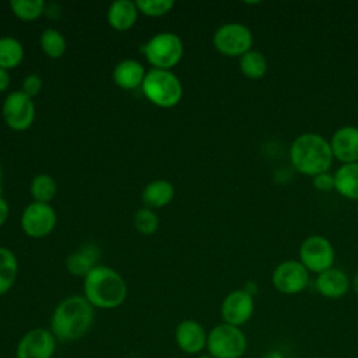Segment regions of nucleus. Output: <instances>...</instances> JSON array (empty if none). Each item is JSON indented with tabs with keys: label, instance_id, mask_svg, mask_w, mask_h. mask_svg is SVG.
Wrapping results in <instances>:
<instances>
[{
	"label": "nucleus",
	"instance_id": "e433bc0d",
	"mask_svg": "<svg viewBox=\"0 0 358 358\" xmlns=\"http://www.w3.org/2000/svg\"><path fill=\"white\" fill-rule=\"evenodd\" d=\"M196 358H213V357H210L208 354H200V355H197Z\"/></svg>",
	"mask_w": 358,
	"mask_h": 358
},
{
	"label": "nucleus",
	"instance_id": "9b49d317",
	"mask_svg": "<svg viewBox=\"0 0 358 358\" xmlns=\"http://www.w3.org/2000/svg\"><path fill=\"white\" fill-rule=\"evenodd\" d=\"M271 281L278 292L295 295L306 288L309 282V271L299 260H285L274 268Z\"/></svg>",
	"mask_w": 358,
	"mask_h": 358
},
{
	"label": "nucleus",
	"instance_id": "a211bd4d",
	"mask_svg": "<svg viewBox=\"0 0 358 358\" xmlns=\"http://www.w3.org/2000/svg\"><path fill=\"white\" fill-rule=\"evenodd\" d=\"M138 8L136 1L130 0H116L113 1L106 13L108 22L116 31H126L134 25L137 21Z\"/></svg>",
	"mask_w": 358,
	"mask_h": 358
},
{
	"label": "nucleus",
	"instance_id": "393cba45",
	"mask_svg": "<svg viewBox=\"0 0 358 358\" xmlns=\"http://www.w3.org/2000/svg\"><path fill=\"white\" fill-rule=\"evenodd\" d=\"M57 190L55 179L48 173H39L34 176L31 182V194L35 201L48 203L55 197Z\"/></svg>",
	"mask_w": 358,
	"mask_h": 358
},
{
	"label": "nucleus",
	"instance_id": "72a5a7b5",
	"mask_svg": "<svg viewBox=\"0 0 358 358\" xmlns=\"http://www.w3.org/2000/svg\"><path fill=\"white\" fill-rule=\"evenodd\" d=\"M262 358H285V355L280 351H268Z\"/></svg>",
	"mask_w": 358,
	"mask_h": 358
},
{
	"label": "nucleus",
	"instance_id": "cd10ccee",
	"mask_svg": "<svg viewBox=\"0 0 358 358\" xmlns=\"http://www.w3.org/2000/svg\"><path fill=\"white\" fill-rule=\"evenodd\" d=\"M158 215L151 208H140L134 214V227L143 235H152L158 229Z\"/></svg>",
	"mask_w": 358,
	"mask_h": 358
},
{
	"label": "nucleus",
	"instance_id": "7c9ffc66",
	"mask_svg": "<svg viewBox=\"0 0 358 358\" xmlns=\"http://www.w3.org/2000/svg\"><path fill=\"white\" fill-rule=\"evenodd\" d=\"M312 185H313V187H315L317 192H330V190H334V175H331L330 172L319 173V175L313 176Z\"/></svg>",
	"mask_w": 358,
	"mask_h": 358
},
{
	"label": "nucleus",
	"instance_id": "4468645a",
	"mask_svg": "<svg viewBox=\"0 0 358 358\" xmlns=\"http://www.w3.org/2000/svg\"><path fill=\"white\" fill-rule=\"evenodd\" d=\"M207 334L201 323L194 319H185L176 324L173 338L182 352L197 357L207 345Z\"/></svg>",
	"mask_w": 358,
	"mask_h": 358
},
{
	"label": "nucleus",
	"instance_id": "f257e3e1",
	"mask_svg": "<svg viewBox=\"0 0 358 358\" xmlns=\"http://www.w3.org/2000/svg\"><path fill=\"white\" fill-rule=\"evenodd\" d=\"M95 308L84 295H71L62 299L50 316L49 330L62 343L83 338L94 324Z\"/></svg>",
	"mask_w": 358,
	"mask_h": 358
},
{
	"label": "nucleus",
	"instance_id": "c756f323",
	"mask_svg": "<svg viewBox=\"0 0 358 358\" xmlns=\"http://www.w3.org/2000/svg\"><path fill=\"white\" fill-rule=\"evenodd\" d=\"M42 90V78L39 74L36 73H31V74H27L22 80V92L27 94L28 96H35L41 92Z\"/></svg>",
	"mask_w": 358,
	"mask_h": 358
},
{
	"label": "nucleus",
	"instance_id": "412c9836",
	"mask_svg": "<svg viewBox=\"0 0 358 358\" xmlns=\"http://www.w3.org/2000/svg\"><path fill=\"white\" fill-rule=\"evenodd\" d=\"M334 189L345 199L358 200V162L343 164L336 171Z\"/></svg>",
	"mask_w": 358,
	"mask_h": 358
},
{
	"label": "nucleus",
	"instance_id": "4be33fe9",
	"mask_svg": "<svg viewBox=\"0 0 358 358\" xmlns=\"http://www.w3.org/2000/svg\"><path fill=\"white\" fill-rule=\"evenodd\" d=\"M18 275V262L15 255L4 248L0 246V295L8 292Z\"/></svg>",
	"mask_w": 358,
	"mask_h": 358
},
{
	"label": "nucleus",
	"instance_id": "aec40b11",
	"mask_svg": "<svg viewBox=\"0 0 358 358\" xmlns=\"http://www.w3.org/2000/svg\"><path fill=\"white\" fill-rule=\"evenodd\" d=\"M175 196L173 185L165 179H157L150 182L141 194L143 203L147 208H159L172 201Z\"/></svg>",
	"mask_w": 358,
	"mask_h": 358
},
{
	"label": "nucleus",
	"instance_id": "9d476101",
	"mask_svg": "<svg viewBox=\"0 0 358 358\" xmlns=\"http://www.w3.org/2000/svg\"><path fill=\"white\" fill-rule=\"evenodd\" d=\"M57 340L49 329L28 330L17 343L15 358H53Z\"/></svg>",
	"mask_w": 358,
	"mask_h": 358
},
{
	"label": "nucleus",
	"instance_id": "6e6552de",
	"mask_svg": "<svg viewBox=\"0 0 358 358\" xmlns=\"http://www.w3.org/2000/svg\"><path fill=\"white\" fill-rule=\"evenodd\" d=\"M299 262L308 271L323 273L333 267L336 252L329 239L322 235H310L303 239L298 250Z\"/></svg>",
	"mask_w": 358,
	"mask_h": 358
},
{
	"label": "nucleus",
	"instance_id": "b1692460",
	"mask_svg": "<svg viewBox=\"0 0 358 358\" xmlns=\"http://www.w3.org/2000/svg\"><path fill=\"white\" fill-rule=\"evenodd\" d=\"M24 59L22 43L13 36L0 38V67L10 70L17 67Z\"/></svg>",
	"mask_w": 358,
	"mask_h": 358
},
{
	"label": "nucleus",
	"instance_id": "bb28decb",
	"mask_svg": "<svg viewBox=\"0 0 358 358\" xmlns=\"http://www.w3.org/2000/svg\"><path fill=\"white\" fill-rule=\"evenodd\" d=\"M10 7L14 15L21 20L31 21L45 13L46 4L43 0H11Z\"/></svg>",
	"mask_w": 358,
	"mask_h": 358
},
{
	"label": "nucleus",
	"instance_id": "6ab92c4d",
	"mask_svg": "<svg viewBox=\"0 0 358 358\" xmlns=\"http://www.w3.org/2000/svg\"><path fill=\"white\" fill-rule=\"evenodd\" d=\"M99 250L94 245H83L76 252L70 253L66 259V267L69 273L77 277H85L92 268H95Z\"/></svg>",
	"mask_w": 358,
	"mask_h": 358
},
{
	"label": "nucleus",
	"instance_id": "0eeeda50",
	"mask_svg": "<svg viewBox=\"0 0 358 358\" xmlns=\"http://www.w3.org/2000/svg\"><path fill=\"white\" fill-rule=\"evenodd\" d=\"M252 43V31L241 22H227L213 36L214 48L225 56H242L250 50Z\"/></svg>",
	"mask_w": 358,
	"mask_h": 358
},
{
	"label": "nucleus",
	"instance_id": "f03ea898",
	"mask_svg": "<svg viewBox=\"0 0 358 358\" xmlns=\"http://www.w3.org/2000/svg\"><path fill=\"white\" fill-rule=\"evenodd\" d=\"M84 296L99 309H113L120 306L127 296V285L123 277L108 266H96L83 282Z\"/></svg>",
	"mask_w": 358,
	"mask_h": 358
},
{
	"label": "nucleus",
	"instance_id": "473e14b6",
	"mask_svg": "<svg viewBox=\"0 0 358 358\" xmlns=\"http://www.w3.org/2000/svg\"><path fill=\"white\" fill-rule=\"evenodd\" d=\"M10 85V74L7 70L0 67V92L6 91Z\"/></svg>",
	"mask_w": 358,
	"mask_h": 358
},
{
	"label": "nucleus",
	"instance_id": "2f4dec72",
	"mask_svg": "<svg viewBox=\"0 0 358 358\" xmlns=\"http://www.w3.org/2000/svg\"><path fill=\"white\" fill-rule=\"evenodd\" d=\"M8 213H10V207L8 203L0 196V227L7 221L8 218Z\"/></svg>",
	"mask_w": 358,
	"mask_h": 358
},
{
	"label": "nucleus",
	"instance_id": "c85d7f7f",
	"mask_svg": "<svg viewBox=\"0 0 358 358\" xmlns=\"http://www.w3.org/2000/svg\"><path fill=\"white\" fill-rule=\"evenodd\" d=\"M172 0H137L136 6L140 13L150 17H159L166 14L173 7Z\"/></svg>",
	"mask_w": 358,
	"mask_h": 358
},
{
	"label": "nucleus",
	"instance_id": "f3484780",
	"mask_svg": "<svg viewBox=\"0 0 358 358\" xmlns=\"http://www.w3.org/2000/svg\"><path fill=\"white\" fill-rule=\"evenodd\" d=\"M112 77L119 87L124 90H134L137 87H141L145 71L140 62L134 59H124L115 66Z\"/></svg>",
	"mask_w": 358,
	"mask_h": 358
},
{
	"label": "nucleus",
	"instance_id": "1a4fd4ad",
	"mask_svg": "<svg viewBox=\"0 0 358 358\" xmlns=\"http://www.w3.org/2000/svg\"><path fill=\"white\" fill-rule=\"evenodd\" d=\"M1 112L7 126L17 131L27 130L35 119V105L32 98L22 91L10 92L3 102Z\"/></svg>",
	"mask_w": 358,
	"mask_h": 358
},
{
	"label": "nucleus",
	"instance_id": "f704fd0d",
	"mask_svg": "<svg viewBox=\"0 0 358 358\" xmlns=\"http://www.w3.org/2000/svg\"><path fill=\"white\" fill-rule=\"evenodd\" d=\"M352 287H354V291H355V294L358 296V271L355 273V275L352 278Z\"/></svg>",
	"mask_w": 358,
	"mask_h": 358
},
{
	"label": "nucleus",
	"instance_id": "20e7f679",
	"mask_svg": "<svg viewBox=\"0 0 358 358\" xmlns=\"http://www.w3.org/2000/svg\"><path fill=\"white\" fill-rule=\"evenodd\" d=\"M141 90L151 103L161 108L178 105L183 95V87L178 76L171 70L161 69H151L145 73Z\"/></svg>",
	"mask_w": 358,
	"mask_h": 358
},
{
	"label": "nucleus",
	"instance_id": "c9c22d12",
	"mask_svg": "<svg viewBox=\"0 0 358 358\" xmlns=\"http://www.w3.org/2000/svg\"><path fill=\"white\" fill-rule=\"evenodd\" d=\"M1 187H3V172H1V166H0V196H1Z\"/></svg>",
	"mask_w": 358,
	"mask_h": 358
},
{
	"label": "nucleus",
	"instance_id": "7ed1b4c3",
	"mask_svg": "<svg viewBox=\"0 0 358 358\" xmlns=\"http://www.w3.org/2000/svg\"><path fill=\"white\" fill-rule=\"evenodd\" d=\"M292 166L303 175L316 176L327 172L333 164L330 141L317 133H303L298 136L289 148Z\"/></svg>",
	"mask_w": 358,
	"mask_h": 358
},
{
	"label": "nucleus",
	"instance_id": "a878e982",
	"mask_svg": "<svg viewBox=\"0 0 358 358\" xmlns=\"http://www.w3.org/2000/svg\"><path fill=\"white\" fill-rule=\"evenodd\" d=\"M39 45L42 50L52 59H57L66 52V39L62 32L55 28H48L41 34Z\"/></svg>",
	"mask_w": 358,
	"mask_h": 358
},
{
	"label": "nucleus",
	"instance_id": "dca6fc26",
	"mask_svg": "<svg viewBox=\"0 0 358 358\" xmlns=\"http://www.w3.org/2000/svg\"><path fill=\"white\" fill-rule=\"evenodd\" d=\"M316 288L320 295L330 299H337L347 294L350 281L343 270L331 267L317 275Z\"/></svg>",
	"mask_w": 358,
	"mask_h": 358
},
{
	"label": "nucleus",
	"instance_id": "423d86ee",
	"mask_svg": "<svg viewBox=\"0 0 358 358\" xmlns=\"http://www.w3.org/2000/svg\"><path fill=\"white\" fill-rule=\"evenodd\" d=\"M206 348L213 358H241L246 352L248 341L241 327L221 323L208 331Z\"/></svg>",
	"mask_w": 358,
	"mask_h": 358
},
{
	"label": "nucleus",
	"instance_id": "39448f33",
	"mask_svg": "<svg viewBox=\"0 0 358 358\" xmlns=\"http://www.w3.org/2000/svg\"><path fill=\"white\" fill-rule=\"evenodd\" d=\"M140 50L145 55L148 63H151L154 69L169 70L182 59L185 46L176 34L158 32L150 38Z\"/></svg>",
	"mask_w": 358,
	"mask_h": 358
},
{
	"label": "nucleus",
	"instance_id": "2eb2a0df",
	"mask_svg": "<svg viewBox=\"0 0 358 358\" xmlns=\"http://www.w3.org/2000/svg\"><path fill=\"white\" fill-rule=\"evenodd\" d=\"M333 157L343 164L358 162V127L343 126L337 129L330 140Z\"/></svg>",
	"mask_w": 358,
	"mask_h": 358
},
{
	"label": "nucleus",
	"instance_id": "5701e85b",
	"mask_svg": "<svg viewBox=\"0 0 358 358\" xmlns=\"http://www.w3.org/2000/svg\"><path fill=\"white\" fill-rule=\"evenodd\" d=\"M239 69L242 74L250 80H259L266 76L268 70L266 56L259 50H249L239 59Z\"/></svg>",
	"mask_w": 358,
	"mask_h": 358
},
{
	"label": "nucleus",
	"instance_id": "f8f14e48",
	"mask_svg": "<svg viewBox=\"0 0 358 358\" xmlns=\"http://www.w3.org/2000/svg\"><path fill=\"white\" fill-rule=\"evenodd\" d=\"M56 225V213L48 203L32 201L25 207L21 215L22 231L31 238H43L49 235Z\"/></svg>",
	"mask_w": 358,
	"mask_h": 358
},
{
	"label": "nucleus",
	"instance_id": "ddd939ff",
	"mask_svg": "<svg viewBox=\"0 0 358 358\" xmlns=\"http://www.w3.org/2000/svg\"><path fill=\"white\" fill-rule=\"evenodd\" d=\"M255 310L253 295L245 289L231 291L221 303V317L224 323L241 327L252 317Z\"/></svg>",
	"mask_w": 358,
	"mask_h": 358
}]
</instances>
